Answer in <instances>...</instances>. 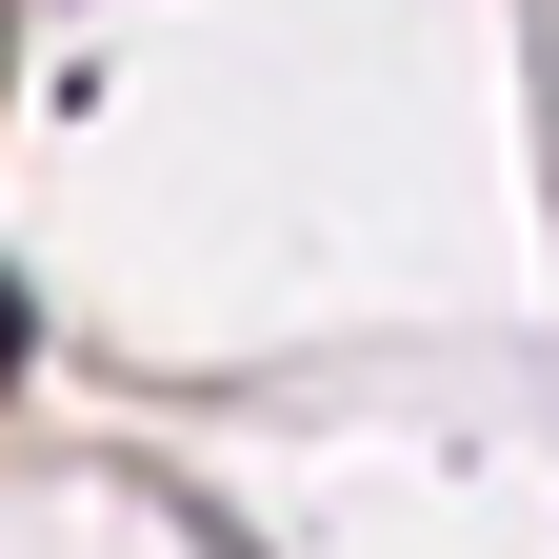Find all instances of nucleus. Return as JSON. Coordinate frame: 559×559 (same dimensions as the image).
<instances>
[{
  "instance_id": "nucleus-1",
  "label": "nucleus",
  "mask_w": 559,
  "mask_h": 559,
  "mask_svg": "<svg viewBox=\"0 0 559 559\" xmlns=\"http://www.w3.org/2000/svg\"><path fill=\"white\" fill-rule=\"evenodd\" d=\"M0 380H21V300H0Z\"/></svg>"
}]
</instances>
